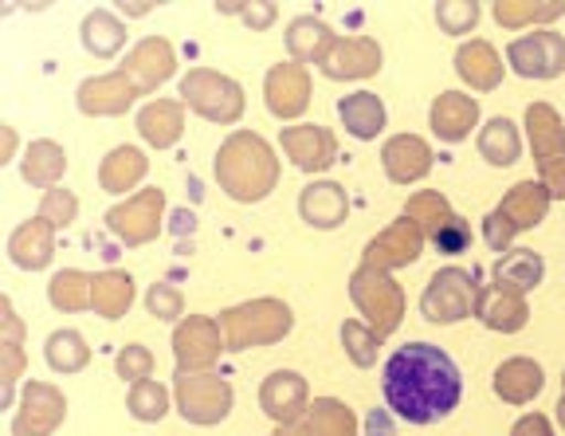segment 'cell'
Returning <instances> with one entry per match:
<instances>
[{"label":"cell","mask_w":565,"mask_h":436,"mask_svg":"<svg viewBox=\"0 0 565 436\" xmlns=\"http://www.w3.org/2000/svg\"><path fill=\"white\" fill-rule=\"evenodd\" d=\"M153 374V354L146 347H126L122 354H118V377L130 385L138 382H150Z\"/></svg>","instance_id":"47"},{"label":"cell","mask_w":565,"mask_h":436,"mask_svg":"<svg viewBox=\"0 0 565 436\" xmlns=\"http://www.w3.org/2000/svg\"><path fill=\"white\" fill-rule=\"evenodd\" d=\"M90 284L95 279L75 272V267H63L60 276L52 279L47 295H52V307L55 311H87L90 307Z\"/></svg>","instance_id":"39"},{"label":"cell","mask_w":565,"mask_h":436,"mask_svg":"<svg viewBox=\"0 0 565 436\" xmlns=\"http://www.w3.org/2000/svg\"><path fill=\"white\" fill-rule=\"evenodd\" d=\"M479 4L476 0H448V4H436V24L448 32V36H463L479 24Z\"/></svg>","instance_id":"44"},{"label":"cell","mask_w":565,"mask_h":436,"mask_svg":"<svg viewBox=\"0 0 565 436\" xmlns=\"http://www.w3.org/2000/svg\"><path fill=\"white\" fill-rule=\"evenodd\" d=\"M539 173H542V185L550 189V196L554 201H565V158H557V161H546V166H539Z\"/></svg>","instance_id":"51"},{"label":"cell","mask_w":565,"mask_h":436,"mask_svg":"<svg viewBox=\"0 0 565 436\" xmlns=\"http://www.w3.org/2000/svg\"><path fill=\"white\" fill-rule=\"evenodd\" d=\"M310 103V79L302 63H275L267 72V110L275 118H299Z\"/></svg>","instance_id":"14"},{"label":"cell","mask_w":565,"mask_h":436,"mask_svg":"<svg viewBox=\"0 0 565 436\" xmlns=\"http://www.w3.org/2000/svg\"><path fill=\"white\" fill-rule=\"evenodd\" d=\"M550 201H554V196H550V189L542 185V181H519V185L503 196L499 213H503L519 232H526V228H539V224L546 221Z\"/></svg>","instance_id":"27"},{"label":"cell","mask_w":565,"mask_h":436,"mask_svg":"<svg viewBox=\"0 0 565 436\" xmlns=\"http://www.w3.org/2000/svg\"><path fill=\"white\" fill-rule=\"evenodd\" d=\"M295 315L287 304L279 299H256V304L232 307L221 315V330H224V350H247V347H271L279 342L287 330H291Z\"/></svg>","instance_id":"3"},{"label":"cell","mask_w":565,"mask_h":436,"mask_svg":"<svg viewBox=\"0 0 565 436\" xmlns=\"http://www.w3.org/2000/svg\"><path fill=\"white\" fill-rule=\"evenodd\" d=\"M299 213L315 228H338L350 213V201H345V189L338 181H315V185L302 189L299 196Z\"/></svg>","instance_id":"23"},{"label":"cell","mask_w":565,"mask_h":436,"mask_svg":"<svg viewBox=\"0 0 565 436\" xmlns=\"http://www.w3.org/2000/svg\"><path fill=\"white\" fill-rule=\"evenodd\" d=\"M44 354L55 374H79L83 365H87L90 350H87V342H83L79 330H55L52 339H47Z\"/></svg>","instance_id":"38"},{"label":"cell","mask_w":565,"mask_h":436,"mask_svg":"<svg viewBox=\"0 0 565 436\" xmlns=\"http://www.w3.org/2000/svg\"><path fill=\"white\" fill-rule=\"evenodd\" d=\"M342 347H345V354L353 358V365H362V370H370V365L377 362L381 334L370 327V322L345 319V322H342Z\"/></svg>","instance_id":"40"},{"label":"cell","mask_w":565,"mask_h":436,"mask_svg":"<svg viewBox=\"0 0 565 436\" xmlns=\"http://www.w3.org/2000/svg\"><path fill=\"white\" fill-rule=\"evenodd\" d=\"M146 304H150L153 319H177V315L185 311V299H181V291L173 284H153L150 295H146Z\"/></svg>","instance_id":"49"},{"label":"cell","mask_w":565,"mask_h":436,"mask_svg":"<svg viewBox=\"0 0 565 436\" xmlns=\"http://www.w3.org/2000/svg\"><path fill=\"white\" fill-rule=\"evenodd\" d=\"M177 60L169 40H141L138 47L130 52V60H122V72L134 79L138 91H153L158 83H166L173 75Z\"/></svg>","instance_id":"20"},{"label":"cell","mask_w":565,"mask_h":436,"mask_svg":"<svg viewBox=\"0 0 565 436\" xmlns=\"http://www.w3.org/2000/svg\"><path fill=\"white\" fill-rule=\"evenodd\" d=\"M526 130H530V146H534L539 166L565 158V126L550 103H530L526 107Z\"/></svg>","instance_id":"28"},{"label":"cell","mask_w":565,"mask_h":436,"mask_svg":"<svg viewBox=\"0 0 565 436\" xmlns=\"http://www.w3.org/2000/svg\"><path fill=\"white\" fill-rule=\"evenodd\" d=\"M63 170H67V153H63V146L40 138V142H32L24 150V181L28 185L47 189V193H52L55 181L63 178Z\"/></svg>","instance_id":"33"},{"label":"cell","mask_w":565,"mask_h":436,"mask_svg":"<svg viewBox=\"0 0 565 436\" xmlns=\"http://www.w3.org/2000/svg\"><path fill=\"white\" fill-rule=\"evenodd\" d=\"M302 436H358V417L345 410L342 401L334 397H318L310 405L307 421H299Z\"/></svg>","instance_id":"34"},{"label":"cell","mask_w":565,"mask_h":436,"mask_svg":"<svg viewBox=\"0 0 565 436\" xmlns=\"http://www.w3.org/2000/svg\"><path fill=\"white\" fill-rule=\"evenodd\" d=\"M338 115H342L345 130L353 138H362V142H370V138H377L385 130V103L377 95H370V91H353V95L338 98Z\"/></svg>","instance_id":"30"},{"label":"cell","mask_w":565,"mask_h":436,"mask_svg":"<svg viewBox=\"0 0 565 436\" xmlns=\"http://www.w3.org/2000/svg\"><path fill=\"white\" fill-rule=\"evenodd\" d=\"M388 428H393V425H388V413L385 410H373L370 413V417H365V436H388Z\"/></svg>","instance_id":"54"},{"label":"cell","mask_w":565,"mask_h":436,"mask_svg":"<svg viewBox=\"0 0 565 436\" xmlns=\"http://www.w3.org/2000/svg\"><path fill=\"white\" fill-rule=\"evenodd\" d=\"M373 72H381V47L365 36L338 40L334 52L322 63V75L330 79H370Z\"/></svg>","instance_id":"19"},{"label":"cell","mask_w":565,"mask_h":436,"mask_svg":"<svg viewBox=\"0 0 565 436\" xmlns=\"http://www.w3.org/2000/svg\"><path fill=\"white\" fill-rule=\"evenodd\" d=\"M334 32L318 17H299L291 28H287V52H291V63H315L318 67L327 63V55L334 52Z\"/></svg>","instance_id":"29"},{"label":"cell","mask_w":565,"mask_h":436,"mask_svg":"<svg viewBox=\"0 0 565 436\" xmlns=\"http://www.w3.org/2000/svg\"><path fill=\"white\" fill-rule=\"evenodd\" d=\"M216 178L236 201H264L279 181V161L259 134H232L216 158Z\"/></svg>","instance_id":"2"},{"label":"cell","mask_w":565,"mask_h":436,"mask_svg":"<svg viewBox=\"0 0 565 436\" xmlns=\"http://www.w3.org/2000/svg\"><path fill=\"white\" fill-rule=\"evenodd\" d=\"M546 385V374L534 358H507L499 370H494V393L507 401V405H526L534 401Z\"/></svg>","instance_id":"21"},{"label":"cell","mask_w":565,"mask_h":436,"mask_svg":"<svg viewBox=\"0 0 565 436\" xmlns=\"http://www.w3.org/2000/svg\"><path fill=\"white\" fill-rule=\"evenodd\" d=\"M224 12H244L247 24H256V32H264V28L275 20V9H271V4H264V9H224Z\"/></svg>","instance_id":"53"},{"label":"cell","mask_w":565,"mask_h":436,"mask_svg":"<svg viewBox=\"0 0 565 436\" xmlns=\"http://www.w3.org/2000/svg\"><path fill=\"white\" fill-rule=\"evenodd\" d=\"M514 224L507 221L503 213H499V209H491V213H487V221H483V241L491 244V248H499V252H511V241H514Z\"/></svg>","instance_id":"50"},{"label":"cell","mask_w":565,"mask_h":436,"mask_svg":"<svg viewBox=\"0 0 565 436\" xmlns=\"http://www.w3.org/2000/svg\"><path fill=\"white\" fill-rule=\"evenodd\" d=\"M177 410L193 425H216L232 413V385L221 374H177Z\"/></svg>","instance_id":"6"},{"label":"cell","mask_w":565,"mask_h":436,"mask_svg":"<svg viewBox=\"0 0 565 436\" xmlns=\"http://www.w3.org/2000/svg\"><path fill=\"white\" fill-rule=\"evenodd\" d=\"M405 216H408V221H413L420 232H428V236H433V232L440 228V224H448L456 213H451V205L444 201L440 193H416L413 201L405 205Z\"/></svg>","instance_id":"42"},{"label":"cell","mask_w":565,"mask_h":436,"mask_svg":"<svg viewBox=\"0 0 565 436\" xmlns=\"http://www.w3.org/2000/svg\"><path fill=\"white\" fill-rule=\"evenodd\" d=\"M138 130L141 138L158 150H169V146L181 138L185 130V115H181V103H169V98H158V103H146L138 115Z\"/></svg>","instance_id":"31"},{"label":"cell","mask_w":565,"mask_h":436,"mask_svg":"<svg viewBox=\"0 0 565 436\" xmlns=\"http://www.w3.org/2000/svg\"><path fill=\"white\" fill-rule=\"evenodd\" d=\"M491 276H494V287H503V291H514V295H526L542 284V276H546V259L530 248H511L494 259Z\"/></svg>","instance_id":"24"},{"label":"cell","mask_w":565,"mask_h":436,"mask_svg":"<svg viewBox=\"0 0 565 436\" xmlns=\"http://www.w3.org/2000/svg\"><path fill=\"white\" fill-rule=\"evenodd\" d=\"M271 436H302V433H299V425H291V428H275Z\"/></svg>","instance_id":"55"},{"label":"cell","mask_w":565,"mask_h":436,"mask_svg":"<svg viewBox=\"0 0 565 436\" xmlns=\"http://www.w3.org/2000/svg\"><path fill=\"white\" fill-rule=\"evenodd\" d=\"M428 123L440 142H463L471 134V126L479 123V103L463 91H444L428 110Z\"/></svg>","instance_id":"17"},{"label":"cell","mask_w":565,"mask_h":436,"mask_svg":"<svg viewBox=\"0 0 565 436\" xmlns=\"http://www.w3.org/2000/svg\"><path fill=\"white\" fill-rule=\"evenodd\" d=\"M562 397H565V374H562Z\"/></svg>","instance_id":"57"},{"label":"cell","mask_w":565,"mask_h":436,"mask_svg":"<svg viewBox=\"0 0 565 436\" xmlns=\"http://www.w3.org/2000/svg\"><path fill=\"white\" fill-rule=\"evenodd\" d=\"M511 436H554V425H550V417H542V413H526V417L514 421Z\"/></svg>","instance_id":"52"},{"label":"cell","mask_w":565,"mask_h":436,"mask_svg":"<svg viewBox=\"0 0 565 436\" xmlns=\"http://www.w3.org/2000/svg\"><path fill=\"white\" fill-rule=\"evenodd\" d=\"M282 150L307 173H322L338 161V142L327 126H282Z\"/></svg>","instance_id":"13"},{"label":"cell","mask_w":565,"mask_h":436,"mask_svg":"<svg viewBox=\"0 0 565 436\" xmlns=\"http://www.w3.org/2000/svg\"><path fill=\"white\" fill-rule=\"evenodd\" d=\"M141 91L134 87V79L126 72L115 75H98V79H87L79 87V110L83 115H122Z\"/></svg>","instance_id":"18"},{"label":"cell","mask_w":565,"mask_h":436,"mask_svg":"<svg viewBox=\"0 0 565 436\" xmlns=\"http://www.w3.org/2000/svg\"><path fill=\"white\" fill-rule=\"evenodd\" d=\"M507 63L522 79H557L565 72V36H557L550 28L519 36L507 47Z\"/></svg>","instance_id":"8"},{"label":"cell","mask_w":565,"mask_h":436,"mask_svg":"<svg viewBox=\"0 0 565 436\" xmlns=\"http://www.w3.org/2000/svg\"><path fill=\"white\" fill-rule=\"evenodd\" d=\"M161 209H166L161 189H146V193H138L134 201H126V205L110 209V213H106V224H110L126 244H146L158 236Z\"/></svg>","instance_id":"11"},{"label":"cell","mask_w":565,"mask_h":436,"mask_svg":"<svg viewBox=\"0 0 565 436\" xmlns=\"http://www.w3.org/2000/svg\"><path fill=\"white\" fill-rule=\"evenodd\" d=\"M141 178H146V158H141L134 146H118V150L103 161V170H98V181H103V189H110V193H126V189H134Z\"/></svg>","instance_id":"36"},{"label":"cell","mask_w":565,"mask_h":436,"mask_svg":"<svg viewBox=\"0 0 565 436\" xmlns=\"http://www.w3.org/2000/svg\"><path fill=\"white\" fill-rule=\"evenodd\" d=\"M557 421H562V428H565V397L557 401Z\"/></svg>","instance_id":"56"},{"label":"cell","mask_w":565,"mask_h":436,"mask_svg":"<svg viewBox=\"0 0 565 436\" xmlns=\"http://www.w3.org/2000/svg\"><path fill=\"white\" fill-rule=\"evenodd\" d=\"M381 390L393 417L408 425H433L456 413L463 397V377L448 350L433 342H408L381 370Z\"/></svg>","instance_id":"1"},{"label":"cell","mask_w":565,"mask_h":436,"mask_svg":"<svg viewBox=\"0 0 565 436\" xmlns=\"http://www.w3.org/2000/svg\"><path fill=\"white\" fill-rule=\"evenodd\" d=\"M565 4H530V0H503L494 4V20L503 28H526L530 20H557Z\"/></svg>","instance_id":"43"},{"label":"cell","mask_w":565,"mask_h":436,"mask_svg":"<svg viewBox=\"0 0 565 436\" xmlns=\"http://www.w3.org/2000/svg\"><path fill=\"white\" fill-rule=\"evenodd\" d=\"M181 95L193 110H201L209 123H236L244 115V95H239V83L228 75L216 72H189L181 79Z\"/></svg>","instance_id":"7"},{"label":"cell","mask_w":565,"mask_h":436,"mask_svg":"<svg viewBox=\"0 0 565 436\" xmlns=\"http://www.w3.org/2000/svg\"><path fill=\"white\" fill-rule=\"evenodd\" d=\"M122 44H126V28L118 24L106 9L90 12V17L83 20V47H87L90 55H98V60H115Z\"/></svg>","instance_id":"35"},{"label":"cell","mask_w":565,"mask_h":436,"mask_svg":"<svg viewBox=\"0 0 565 436\" xmlns=\"http://www.w3.org/2000/svg\"><path fill=\"white\" fill-rule=\"evenodd\" d=\"M479 153H483L487 166L494 170H507L514 161L522 158V138H519V126L511 118H491V123L479 130Z\"/></svg>","instance_id":"32"},{"label":"cell","mask_w":565,"mask_h":436,"mask_svg":"<svg viewBox=\"0 0 565 436\" xmlns=\"http://www.w3.org/2000/svg\"><path fill=\"white\" fill-rule=\"evenodd\" d=\"M381 161H385V173L397 181V185H413V181L428 178V170H433V150H428V142L416 138V134H397V138L385 142Z\"/></svg>","instance_id":"16"},{"label":"cell","mask_w":565,"mask_h":436,"mask_svg":"<svg viewBox=\"0 0 565 436\" xmlns=\"http://www.w3.org/2000/svg\"><path fill=\"white\" fill-rule=\"evenodd\" d=\"M130 299H134V279L122 276V272L95 276V284H90V307H95L103 319H122Z\"/></svg>","instance_id":"37"},{"label":"cell","mask_w":565,"mask_h":436,"mask_svg":"<svg viewBox=\"0 0 565 436\" xmlns=\"http://www.w3.org/2000/svg\"><path fill=\"white\" fill-rule=\"evenodd\" d=\"M433 248L440 252V256H463V252L471 248V224L463 221V216H451L448 224H440V228L433 232Z\"/></svg>","instance_id":"45"},{"label":"cell","mask_w":565,"mask_h":436,"mask_svg":"<svg viewBox=\"0 0 565 436\" xmlns=\"http://www.w3.org/2000/svg\"><path fill=\"white\" fill-rule=\"evenodd\" d=\"M476 319L491 330H503V334H514V330L526 327L530 311H526V299L514 291H503V287H479V299H476Z\"/></svg>","instance_id":"22"},{"label":"cell","mask_w":565,"mask_h":436,"mask_svg":"<svg viewBox=\"0 0 565 436\" xmlns=\"http://www.w3.org/2000/svg\"><path fill=\"white\" fill-rule=\"evenodd\" d=\"M126 410L138 421H161L169 413V390L161 382H138L130 385V397H126Z\"/></svg>","instance_id":"41"},{"label":"cell","mask_w":565,"mask_h":436,"mask_svg":"<svg viewBox=\"0 0 565 436\" xmlns=\"http://www.w3.org/2000/svg\"><path fill=\"white\" fill-rule=\"evenodd\" d=\"M52 236H55V224H47L44 216H35V221L20 224L12 232L9 241V256L17 267H28V272H40V267L52 264Z\"/></svg>","instance_id":"26"},{"label":"cell","mask_w":565,"mask_h":436,"mask_svg":"<svg viewBox=\"0 0 565 436\" xmlns=\"http://www.w3.org/2000/svg\"><path fill=\"white\" fill-rule=\"evenodd\" d=\"M63 417H67L63 393L47 382H32L24 390L17 421H12V436H52Z\"/></svg>","instance_id":"10"},{"label":"cell","mask_w":565,"mask_h":436,"mask_svg":"<svg viewBox=\"0 0 565 436\" xmlns=\"http://www.w3.org/2000/svg\"><path fill=\"white\" fill-rule=\"evenodd\" d=\"M75 209H79L75 193H67V189H52V193L44 196V205H40V216H44L47 224H55V228H63V224L75 221Z\"/></svg>","instance_id":"48"},{"label":"cell","mask_w":565,"mask_h":436,"mask_svg":"<svg viewBox=\"0 0 565 436\" xmlns=\"http://www.w3.org/2000/svg\"><path fill=\"white\" fill-rule=\"evenodd\" d=\"M456 72L471 91H494L503 83V60L487 40H471L456 52Z\"/></svg>","instance_id":"25"},{"label":"cell","mask_w":565,"mask_h":436,"mask_svg":"<svg viewBox=\"0 0 565 436\" xmlns=\"http://www.w3.org/2000/svg\"><path fill=\"white\" fill-rule=\"evenodd\" d=\"M420 252H424V232L416 228L408 216H401L393 228L381 232L377 241H370V248H365V267H381V272L405 267V264H413V259H420Z\"/></svg>","instance_id":"15"},{"label":"cell","mask_w":565,"mask_h":436,"mask_svg":"<svg viewBox=\"0 0 565 436\" xmlns=\"http://www.w3.org/2000/svg\"><path fill=\"white\" fill-rule=\"evenodd\" d=\"M4 327H9V339H4V401H12V385L20 374V322L12 319V304L4 299Z\"/></svg>","instance_id":"46"},{"label":"cell","mask_w":565,"mask_h":436,"mask_svg":"<svg viewBox=\"0 0 565 436\" xmlns=\"http://www.w3.org/2000/svg\"><path fill=\"white\" fill-rule=\"evenodd\" d=\"M476 299H479V284L471 272H463V267H440V272L428 279V287H424L420 311L428 322L451 327V322L476 315Z\"/></svg>","instance_id":"4"},{"label":"cell","mask_w":565,"mask_h":436,"mask_svg":"<svg viewBox=\"0 0 565 436\" xmlns=\"http://www.w3.org/2000/svg\"><path fill=\"white\" fill-rule=\"evenodd\" d=\"M350 295H353V304H358V311H365V319H370V327L377 330L381 339L397 330L401 311H405V295H401L397 279H388L381 267L362 264L350 279Z\"/></svg>","instance_id":"5"},{"label":"cell","mask_w":565,"mask_h":436,"mask_svg":"<svg viewBox=\"0 0 565 436\" xmlns=\"http://www.w3.org/2000/svg\"><path fill=\"white\" fill-rule=\"evenodd\" d=\"M259 405H264V413L279 428L299 425L302 413H310L307 382H302L299 374H291V370H275L264 382V390H259Z\"/></svg>","instance_id":"12"},{"label":"cell","mask_w":565,"mask_h":436,"mask_svg":"<svg viewBox=\"0 0 565 436\" xmlns=\"http://www.w3.org/2000/svg\"><path fill=\"white\" fill-rule=\"evenodd\" d=\"M221 322L212 319H189L177 327L173 334V354H177V374H209V365L221 354Z\"/></svg>","instance_id":"9"}]
</instances>
